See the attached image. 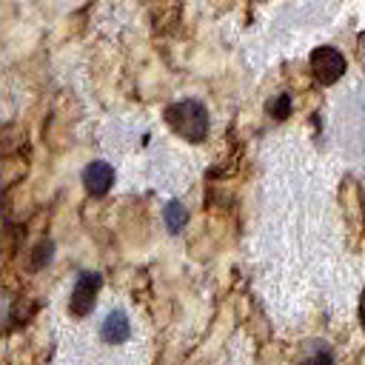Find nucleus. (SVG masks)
Listing matches in <instances>:
<instances>
[{
    "instance_id": "423d86ee",
    "label": "nucleus",
    "mask_w": 365,
    "mask_h": 365,
    "mask_svg": "<svg viewBox=\"0 0 365 365\" xmlns=\"http://www.w3.org/2000/svg\"><path fill=\"white\" fill-rule=\"evenodd\" d=\"M163 217H165V225H168V231H180V228L185 225V217H188V214H185V208H182V205L174 200V202H168V205H165Z\"/></svg>"
},
{
    "instance_id": "6e6552de",
    "label": "nucleus",
    "mask_w": 365,
    "mask_h": 365,
    "mask_svg": "<svg viewBox=\"0 0 365 365\" xmlns=\"http://www.w3.org/2000/svg\"><path fill=\"white\" fill-rule=\"evenodd\" d=\"M362 322H365V294H362Z\"/></svg>"
},
{
    "instance_id": "7ed1b4c3",
    "label": "nucleus",
    "mask_w": 365,
    "mask_h": 365,
    "mask_svg": "<svg viewBox=\"0 0 365 365\" xmlns=\"http://www.w3.org/2000/svg\"><path fill=\"white\" fill-rule=\"evenodd\" d=\"M100 274H94V271H86V274H80L77 277V282H74V291H71V311L74 314H88V308L94 305V297H97V291H100Z\"/></svg>"
},
{
    "instance_id": "20e7f679",
    "label": "nucleus",
    "mask_w": 365,
    "mask_h": 365,
    "mask_svg": "<svg viewBox=\"0 0 365 365\" xmlns=\"http://www.w3.org/2000/svg\"><path fill=\"white\" fill-rule=\"evenodd\" d=\"M83 182H86L88 194L103 197L111 188V182H114V168L108 163H103V160H94V163H88L83 168Z\"/></svg>"
},
{
    "instance_id": "f257e3e1",
    "label": "nucleus",
    "mask_w": 365,
    "mask_h": 365,
    "mask_svg": "<svg viewBox=\"0 0 365 365\" xmlns=\"http://www.w3.org/2000/svg\"><path fill=\"white\" fill-rule=\"evenodd\" d=\"M165 120L185 140L197 143V140H202L208 134V114H205V108L197 100H182V103L168 106L165 108Z\"/></svg>"
},
{
    "instance_id": "0eeeda50",
    "label": "nucleus",
    "mask_w": 365,
    "mask_h": 365,
    "mask_svg": "<svg viewBox=\"0 0 365 365\" xmlns=\"http://www.w3.org/2000/svg\"><path fill=\"white\" fill-rule=\"evenodd\" d=\"M268 111H271V117H279V120L288 117V114H291V97H288V94H279L277 100L268 103Z\"/></svg>"
},
{
    "instance_id": "f03ea898",
    "label": "nucleus",
    "mask_w": 365,
    "mask_h": 365,
    "mask_svg": "<svg viewBox=\"0 0 365 365\" xmlns=\"http://www.w3.org/2000/svg\"><path fill=\"white\" fill-rule=\"evenodd\" d=\"M311 68H314V74H317L319 83L331 86V83H336V80L342 77V71H345V57H342L336 48L322 46V48H317V51L311 54Z\"/></svg>"
},
{
    "instance_id": "39448f33",
    "label": "nucleus",
    "mask_w": 365,
    "mask_h": 365,
    "mask_svg": "<svg viewBox=\"0 0 365 365\" xmlns=\"http://www.w3.org/2000/svg\"><path fill=\"white\" fill-rule=\"evenodd\" d=\"M128 331H131V325H128V317L123 311H111L103 322V339L106 342H123V339H128Z\"/></svg>"
}]
</instances>
